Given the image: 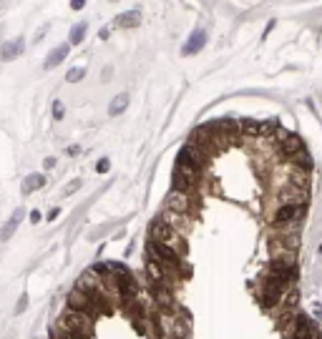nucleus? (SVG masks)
<instances>
[{"instance_id": "f257e3e1", "label": "nucleus", "mask_w": 322, "mask_h": 339, "mask_svg": "<svg viewBox=\"0 0 322 339\" xmlns=\"http://www.w3.org/2000/svg\"><path fill=\"white\" fill-rule=\"evenodd\" d=\"M146 259H151L154 264H159L166 274H171L176 282H184L189 277V266H186L184 256H179L171 246H166L161 241H154V239L146 241Z\"/></svg>"}, {"instance_id": "f03ea898", "label": "nucleus", "mask_w": 322, "mask_h": 339, "mask_svg": "<svg viewBox=\"0 0 322 339\" xmlns=\"http://www.w3.org/2000/svg\"><path fill=\"white\" fill-rule=\"evenodd\" d=\"M149 239H154V241H161V244L171 246L179 256H186V254H189V244H186L184 234H181V231H176V229L164 219V216H156V219L149 224Z\"/></svg>"}, {"instance_id": "7ed1b4c3", "label": "nucleus", "mask_w": 322, "mask_h": 339, "mask_svg": "<svg viewBox=\"0 0 322 339\" xmlns=\"http://www.w3.org/2000/svg\"><path fill=\"white\" fill-rule=\"evenodd\" d=\"M307 214V203H277L272 214V226L277 231H300Z\"/></svg>"}, {"instance_id": "20e7f679", "label": "nucleus", "mask_w": 322, "mask_h": 339, "mask_svg": "<svg viewBox=\"0 0 322 339\" xmlns=\"http://www.w3.org/2000/svg\"><path fill=\"white\" fill-rule=\"evenodd\" d=\"M267 277H272L275 282H280L285 289H292L300 279V266L295 261V256H287V254H280L277 259L270 261L267 266Z\"/></svg>"}, {"instance_id": "39448f33", "label": "nucleus", "mask_w": 322, "mask_h": 339, "mask_svg": "<svg viewBox=\"0 0 322 339\" xmlns=\"http://www.w3.org/2000/svg\"><path fill=\"white\" fill-rule=\"evenodd\" d=\"M285 287L280 284V282H275L272 277H262L260 279V287H257V304H260L267 314H275L277 309H280V304H282V299H285Z\"/></svg>"}, {"instance_id": "423d86ee", "label": "nucleus", "mask_w": 322, "mask_h": 339, "mask_svg": "<svg viewBox=\"0 0 322 339\" xmlns=\"http://www.w3.org/2000/svg\"><path fill=\"white\" fill-rule=\"evenodd\" d=\"M209 161H212V154L204 151L202 146H197L194 141H186V144L181 146V151L176 154V164H179V166L194 169V171H199V173H204V169L209 166Z\"/></svg>"}, {"instance_id": "0eeeda50", "label": "nucleus", "mask_w": 322, "mask_h": 339, "mask_svg": "<svg viewBox=\"0 0 322 339\" xmlns=\"http://www.w3.org/2000/svg\"><path fill=\"white\" fill-rule=\"evenodd\" d=\"M202 181H204V173H199V171H194V169H186V166H179V164L174 166V173H171V188H174V191L197 196Z\"/></svg>"}, {"instance_id": "6e6552de", "label": "nucleus", "mask_w": 322, "mask_h": 339, "mask_svg": "<svg viewBox=\"0 0 322 339\" xmlns=\"http://www.w3.org/2000/svg\"><path fill=\"white\" fill-rule=\"evenodd\" d=\"M93 324L96 319L81 312H73V309H66L58 317V332H93Z\"/></svg>"}, {"instance_id": "1a4fd4ad", "label": "nucleus", "mask_w": 322, "mask_h": 339, "mask_svg": "<svg viewBox=\"0 0 322 339\" xmlns=\"http://www.w3.org/2000/svg\"><path fill=\"white\" fill-rule=\"evenodd\" d=\"M197 206H199V198L197 196H189V193H181V191H174V188H171V193L166 198V209L174 211V214H181L186 219L194 216Z\"/></svg>"}, {"instance_id": "9d476101", "label": "nucleus", "mask_w": 322, "mask_h": 339, "mask_svg": "<svg viewBox=\"0 0 322 339\" xmlns=\"http://www.w3.org/2000/svg\"><path fill=\"white\" fill-rule=\"evenodd\" d=\"M123 312H126V317H128V322H131V327L139 332V334H146V327H149V309H146V304L136 297L134 302H128L126 307H123Z\"/></svg>"}, {"instance_id": "9b49d317", "label": "nucleus", "mask_w": 322, "mask_h": 339, "mask_svg": "<svg viewBox=\"0 0 322 339\" xmlns=\"http://www.w3.org/2000/svg\"><path fill=\"white\" fill-rule=\"evenodd\" d=\"M270 246L280 254H287V256H295L297 254V246H300V239H297V231H277L272 239H270Z\"/></svg>"}, {"instance_id": "f8f14e48", "label": "nucleus", "mask_w": 322, "mask_h": 339, "mask_svg": "<svg viewBox=\"0 0 322 339\" xmlns=\"http://www.w3.org/2000/svg\"><path fill=\"white\" fill-rule=\"evenodd\" d=\"M66 309L81 312V314H86V317H91V319H98V317H101V312L96 309V304H93L88 297H83L78 289H73V292L66 297Z\"/></svg>"}, {"instance_id": "ddd939ff", "label": "nucleus", "mask_w": 322, "mask_h": 339, "mask_svg": "<svg viewBox=\"0 0 322 339\" xmlns=\"http://www.w3.org/2000/svg\"><path fill=\"white\" fill-rule=\"evenodd\" d=\"M204 45H207V33H204V30H197V33H191V38L184 43L181 53H184V55H194V53H199Z\"/></svg>"}, {"instance_id": "4468645a", "label": "nucleus", "mask_w": 322, "mask_h": 339, "mask_svg": "<svg viewBox=\"0 0 322 339\" xmlns=\"http://www.w3.org/2000/svg\"><path fill=\"white\" fill-rule=\"evenodd\" d=\"M23 216H25V211H23V209H15V214L10 216V221H5V226L0 229V241H8V239L15 234V229L20 226Z\"/></svg>"}, {"instance_id": "2eb2a0df", "label": "nucleus", "mask_w": 322, "mask_h": 339, "mask_svg": "<svg viewBox=\"0 0 322 339\" xmlns=\"http://www.w3.org/2000/svg\"><path fill=\"white\" fill-rule=\"evenodd\" d=\"M23 38H15L13 43H3L0 45V60H13V58H18L20 53H23Z\"/></svg>"}, {"instance_id": "dca6fc26", "label": "nucleus", "mask_w": 322, "mask_h": 339, "mask_svg": "<svg viewBox=\"0 0 322 339\" xmlns=\"http://www.w3.org/2000/svg\"><path fill=\"white\" fill-rule=\"evenodd\" d=\"M45 186V176L43 173H30L25 181H23V193H33V191H38V188H43Z\"/></svg>"}, {"instance_id": "f3484780", "label": "nucleus", "mask_w": 322, "mask_h": 339, "mask_svg": "<svg viewBox=\"0 0 322 339\" xmlns=\"http://www.w3.org/2000/svg\"><path fill=\"white\" fill-rule=\"evenodd\" d=\"M139 20H141L139 10H128V13H121L116 18V25L118 28H134V25H139Z\"/></svg>"}, {"instance_id": "a211bd4d", "label": "nucleus", "mask_w": 322, "mask_h": 339, "mask_svg": "<svg viewBox=\"0 0 322 339\" xmlns=\"http://www.w3.org/2000/svg\"><path fill=\"white\" fill-rule=\"evenodd\" d=\"M68 55V45H58L50 55H48V60H45V68L50 71V68H55V65H60L63 63V58Z\"/></svg>"}, {"instance_id": "6ab92c4d", "label": "nucleus", "mask_w": 322, "mask_h": 339, "mask_svg": "<svg viewBox=\"0 0 322 339\" xmlns=\"http://www.w3.org/2000/svg\"><path fill=\"white\" fill-rule=\"evenodd\" d=\"M126 106H128V96H126V93H121V96H116V98L111 101L108 113H111V116H118V113H123V111H126Z\"/></svg>"}, {"instance_id": "aec40b11", "label": "nucleus", "mask_w": 322, "mask_h": 339, "mask_svg": "<svg viewBox=\"0 0 322 339\" xmlns=\"http://www.w3.org/2000/svg\"><path fill=\"white\" fill-rule=\"evenodd\" d=\"M83 35H86V23L73 25V28H71V45H78V43L83 40Z\"/></svg>"}, {"instance_id": "412c9836", "label": "nucleus", "mask_w": 322, "mask_h": 339, "mask_svg": "<svg viewBox=\"0 0 322 339\" xmlns=\"http://www.w3.org/2000/svg\"><path fill=\"white\" fill-rule=\"evenodd\" d=\"M83 76H86V68H71L68 76H66V81H68V83H78Z\"/></svg>"}, {"instance_id": "4be33fe9", "label": "nucleus", "mask_w": 322, "mask_h": 339, "mask_svg": "<svg viewBox=\"0 0 322 339\" xmlns=\"http://www.w3.org/2000/svg\"><path fill=\"white\" fill-rule=\"evenodd\" d=\"M53 118H55V121L63 118V103H60V101H53Z\"/></svg>"}, {"instance_id": "5701e85b", "label": "nucleus", "mask_w": 322, "mask_h": 339, "mask_svg": "<svg viewBox=\"0 0 322 339\" xmlns=\"http://www.w3.org/2000/svg\"><path fill=\"white\" fill-rule=\"evenodd\" d=\"M108 169H111V161H108V159H101V161L96 164V171H98V173H106Z\"/></svg>"}, {"instance_id": "b1692460", "label": "nucleus", "mask_w": 322, "mask_h": 339, "mask_svg": "<svg viewBox=\"0 0 322 339\" xmlns=\"http://www.w3.org/2000/svg\"><path fill=\"white\" fill-rule=\"evenodd\" d=\"M78 188H81V181H73V183L66 186V193H73V191H78Z\"/></svg>"}, {"instance_id": "393cba45", "label": "nucleus", "mask_w": 322, "mask_h": 339, "mask_svg": "<svg viewBox=\"0 0 322 339\" xmlns=\"http://www.w3.org/2000/svg\"><path fill=\"white\" fill-rule=\"evenodd\" d=\"M83 5H86V0H71V8L73 10H81Z\"/></svg>"}, {"instance_id": "a878e982", "label": "nucleus", "mask_w": 322, "mask_h": 339, "mask_svg": "<svg viewBox=\"0 0 322 339\" xmlns=\"http://www.w3.org/2000/svg\"><path fill=\"white\" fill-rule=\"evenodd\" d=\"M58 214H60V209H50V211H48V221L58 219Z\"/></svg>"}, {"instance_id": "bb28decb", "label": "nucleus", "mask_w": 322, "mask_h": 339, "mask_svg": "<svg viewBox=\"0 0 322 339\" xmlns=\"http://www.w3.org/2000/svg\"><path fill=\"white\" fill-rule=\"evenodd\" d=\"M23 309H25V297H20V302H18V307H15V312H18V314H20V312H23Z\"/></svg>"}, {"instance_id": "cd10ccee", "label": "nucleus", "mask_w": 322, "mask_h": 339, "mask_svg": "<svg viewBox=\"0 0 322 339\" xmlns=\"http://www.w3.org/2000/svg\"><path fill=\"white\" fill-rule=\"evenodd\" d=\"M43 166H45V169H53V166H55V159H45Z\"/></svg>"}, {"instance_id": "c85d7f7f", "label": "nucleus", "mask_w": 322, "mask_h": 339, "mask_svg": "<svg viewBox=\"0 0 322 339\" xmlns=\"http://www.w3.org/2000/svg\"><path fill=\"white\" fill-rule=\"evenodd\" d=\"M30 221L38 224V221H40V214H38V211H30Z\"/></svg>"}]
</instances>
